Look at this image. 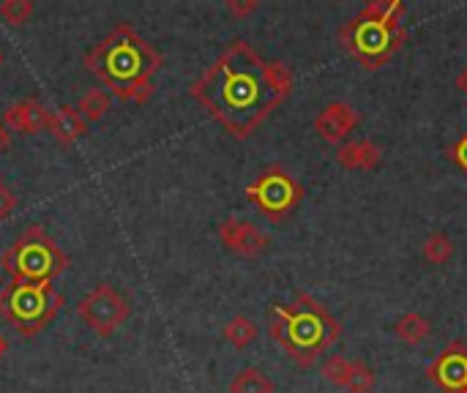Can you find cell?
<instances>
[{
  "label": "cell",
  "mask_w": 467,
  "mask_h": 393,
  "mask_svg": "<svg viewBox=\"0 0 467 393\" xmlns=\"http://www.w3.org/2000/svg\"><path fill=\"white\" fill-rule=\"evenodd\" d=\"M79 320L99 336L112 334L120 328L129 317V301L109 284H99L93 293H88L77 306Z\"/></svg>",
  "instance_id": "cell-8"
},
{
  "label": "cell",
  "mask_w": 467,
  "mask_h": 393,
  "mask_svg": "<svg viewBox=\"0 0 467 393\" xmlns=\"http://www.w3.org/2000/svg\"><path fill=\"white\" fill-rule=\"evenodd\" d=\"M3 350H5V342L0 339V356H3Z\"/></svg>",
  "instance_id": "cell-28"
},
{
  "label": "cell",
  "mask_w": 467,
  "mask_h": 393,
  "mask_svg": "<svg viewBox=\"0 0 467 393\" xmlns=\"http://www.w3.org/2000/svg\"><path fill=\"white\" fill-rule=\"evenodd\" d=\"M47 120H49V109L38 98H25L5 109L3 129L22 131V134H38V131H47Z\"/></svg>",
  "instance_id": "cell-11"
},
{
  "label": "cell",
  "mask_w": 467,
  "mask_h": 393,
  "mask_svg": "<svg viewBox=\"0 0 467 393\" xmlns=\"http://www.w3.org/2000/svg\"><path fill=\"white\" fill-rule=\"evenodd\" d=\"M5 145H8V131H5V129L0 126V150H3Z\"/></svg>",
  "instance_id": "cell-27"
},
{
  "label": "cell",
  "mask_w": 467,
  "mask_h": 393,
  "mask_svg": "<svg viewBox=\"0 0 467 393\" xmlns=\"http://www.w3.org/2000/svg\"><path fill=\"white\" fill-rule=\"evenodd\" d=\"M358 123H361V115H358L350 104L334 101V104H326V107L317 112V118H315V131H317L323 140H328V142H339V140H345Z\"/></svg>",
  "instance_id": "cell-10"
},
{
  "label": "cell",
  "mask_w": 467,
  "mask_h": 393,
  "mask_svg": "<svg viewBox=\"0 0 467 393\" xmlns=\"http://www.w3.org/2000/svg\"><path fill=\"white\" fill-rule=\"evenodd\" d=\"M271 336L287 350V356L296 364L312 367L315 358L323 353V347L334 345V339L339 336V326L317 301L301 295L296 309H285V306L274 309Z\"/></svg>",
  "instance_id": "cell-3"
},
{
  "label": "cell",
  "mask_w": 467,
  "mask_h": 393,
  "mask_svg": "<svg viewBox=\"0 0 467 393\" xmlns=\"http://www.w3.org/2000/svg\"><path fill=\"white\" fill-rule=\"evenodd\" d=\"M402 11H405L402 3H372L350 27H345L342 33V38L348 41L345 47L353 49L358 57H364L369 68H375L402 41V30H400Z\"/></svg>",
  "instance_id": "cell-5"
},
{
  "label": "cell",
  "mask_w": 467,
  "mask_h": 393,
  "mask_svg": "<svg viewBox=\"0 0 467 393\" xmlns=\"http://www.w3.org/2000/svg\"><path fill=\"white\" fill-rule=\"evenodd\" d=\"M219 241L241 257H257L268 249L271 238L257 224L230 216L219 224Z\"/></svg>",
  "instance_id": "cell-9"
},
{
  "label": "cell",
  "mask_w": 467,
  "mask_h": 393,
  "mask_svg": "<svg viewBox=\"0 0 467 393\" xmlns=\"http://www.w3.org/2000/svg\"><path fill=\"white\" fill-rule=\"evenodd\" d=\"M68 263V254L38 224L27 227L3 254V268L14 284H52Z\"/></svg>",
  "instance_id": "cell-4"
},
{
  "label": "cell",
  "mask_w": 467,
  "mask_h": 393,
  "mask_svg": "<svg viewBox=\"0 0 467 393\" xmlns=\"http://www.w3.org/2000/svg\"><path fill=\"white\" fill-rule=\"evenodd\" d=\"M107 109H109V96H107L101 88L88 90V93L79 98V104H77V112H79V118H82L85 123H93V120L104 118Z\"/></svg>",
  "instance_id": "cell-18"
},
{
  "label": "cell",
  "mask_w": 467,
  "mask_h": 393,
  "mask_svg": "<svg viewBox=\"0 0 467 393\" xmlns=\"http://www.w3.org/2000/svg\"><path fill=\"white\" fill-rule=\"evenodd\" d=\"M421 252H424L427 263H432V265H446V263L454 257V243H451V238H449L446 233H432V235H427Z\"/></svg>",
  "instance_id": "cell-19"
},
{
  "label": "cell",
  "mask_w": 467,
  "mask_h": 393,
  "mask_svg": "<svg viewBox=\"0 0 467 393\" xmlns=\"http://www.w3.org/2000/svg\"><path fill=\"white\" fill-rule=\"evenodd\" d=\"M348 393H372L375 391V372L364 361H350V372L345 380Z\"/></svg>",
  "instance_id": "cell-20"
},
{
  "label": "cell",
  "mask_w": 467,
  "mask_h": 393,
  "mask_svg": "<svg viewBox=\"0 0 467 393\" xmlns=\"http://www.w3.org/2000/svg\"><path fill=\"white\" fill-rule=\"evenodd\" d=\"M465 393H467V391H465Z\"/></svg>",
  "instance_id": "cell-30"
},
{
  "label": "cell",
  "mask_w": 467,
  "mask_h": 393,
  "mask_svg": "<svg viewBox=\"0 0 467 393\" xmlns=\"http://www.w3.org/2000/svg\"><path fill=\"white\" fill-rule=\"evenodd\" d=\"M435 383H441L446 391L465 393L467 391V353L460 350V345L449 353H443L432 369L427 372Z\"/></svg>",
  "instance_id": "cell-12"
},
{
  "label": "cell",
  "mask_w": 467,
  "mask_h": 393,
  "mask_svg": "<svg viewBox=\"0 0 467 393\" xmlns=\"http://www.w3.org/2000/svg\"><path fill=\"white\" fill-rule=\"evenodd\" d=\"M323 377L337 386V388H345V380H348V372H350V361L345 356H331L326 364H323Z\"/></svg>",
  "instance_id": "cell-22"
},
{
  "label": "cell",
  "mask_w": 467,
  "mask_h": 393,
  "mask_svg": "<svg viewBox=\"0 0 467 393\" xmlns=\"http://www.w3.org/2000/svg\"><path fill=\"white\" fill-rule=\"evenodd\" d=\"M430 331H432V323L419 312H408L397 320V336H400V342H405L410 347L421 345L430 336Z\"/></svg>",
  "instance_id": "cell-16"
},
{
  "label": "cell",
  "mask_w": 467,
  "mask_h": 393,
  "mask_svg": "<svg viewBox=\"0 0 467 393\" xmlns=\"http://www.w3.org/2000/svg\"><path fill=\"white\" fill-rule=\"evenodd\" d=\"M451 156L457 159V164H460L462 170H467V137H462V140H460V142L454 145Z\"/></svg>",
  "instance_id": "cell-25"
},
{
  "label": "cell",
  "mask_w": 467,
  "mask_h": 393,
  "mask_svg": "<svg viewBox=\"0 0 467 393\" xmlns=\"http://www.w3.org/2000/svg\"><path fill=\"white\" fill-rule=\"evenodd\" d=\"M85 66L112 96L145 104L153 93V74L161 68V55L131 25H118L85 55Z\"/></svg>",
  "instance_id": "cell-2"
},
{
  "label": "cell",
  "mask_w": 467,
  "mask_h": 393,
  "mask_svg": "<svg viewBox=\"0 0 467 393\" xmlns=\"http://www.w3.org/2000/svg\"><path fill=\"white\" fill-rule=\"evenodd\" d=\"M63 306V295L52 284H8L0 290V317L8 320L16 334H41Z\"/></svg>",
  "instance_id": "cell-6"
},
{
  "label": "cell",
  "mask_w": 467,
  "mask_h": 393,
  "mask_svg": "<svg viewBox=\"0 0 467 393\" xmlns=\"http://www.w3.org/2000/svg\"><path fill=\"white\" fill-rule=\"evenodd\" d=\"M0 66H3V52H0Z\"/></svg>",
  "instance_id": "cell-29"
},
{
  "label": "cell",
  "mask_w": 467,
  "mask_h": 393,
  "mask_svg": "<svg viewBox=\"0 0 467 393\" xmlns=\"http://www.w3.org/2000/svg\"><path fill=\"white\" fill-rule=\"evenodd\" d=\"M47 131H49L57 142L71 145V142H77V140L88 131V123L79 118L77 107H68V104H66V107H57L55 112H49Z\"/></svg>",
  "instance_id": "cell-14"
},
{
  "label": "cell",
  "mask_w": 467,
  "mask_h": 393,
  "mask_svg": "<svg viewBox=\"0 0 467 393\" xmlns=\"http://www.w3.org/2000/svg\"><path fill=\"white\" fill-rule=\"evenodd\" d=\"M230 393H276V386H274V380H271L263 369L246 367V369H241V372L233 377Z\"/></svg>",
  "instance_id": "cell-15"
},
{
  "label": "cell",
  "mask_w": 467,
  "mask_h": 393,
  "mask_svg": "<svg viewBox=\"0 0 467 393\" xmlns=\"http://www.w3.org/2000/svg\"><path fill=\"white\" fill-rule=\"evenodd\" d=\"M30 16H33V3L30 0H5V3H0V19L8 27L27 25Z\"/></svg>",
  "instance_id": "cell-21"
},
{
  "label": "cell",
  "mask_w": 467,
  "mask_h": 393,
  "mask_svg": "<svg viewBox=\"0 0 467 393\" xmlns=\"http://www.w3.org/2000/svg\"><path fill=\"white\" fill-rule=\"evenodd\" d=\"M257 8H260V3H257V0H227V11H230L233 16H238V19H244V16L254 14Z\"/></svg>",
  "instance_id": "cell-23"
},
{
  "label": "cell",
  "mask_w": 467,
  "mask_h": 393,
  "mask_svg": "<svg viewBox=\"0 0 467 393\" xmlns=\"http://www.w3.org/2000/svg\"><path fill=\"white\" fill-rule=\"evenodd\" d=\"M383 159V148L372 140H353L339 145L337 164L345 170H375Z\"/></svg>",
  "instance_id": "cell-13"
},
{
  "label": "cell",
  "mask_w": 467,
  "mask_h": 393,
  "mask_svg": "<svg viewBox=\"0 0 467 393\" xmlns=\"http://www.w3.org/2000/svg\"><path fill=\"white\" fill-rule=\"evenodd\" d=\"M14 208H16V197H14L11 189L0 181V222L8 219V216L14 213Z\"/></svg>",
  "instance_id": "cell-24"
},
{
  "label": "cell",
  "mask_w": 467,
  "mask_h": 393,
  "mask_svg": "<svg viewBox=\"0 0 467 393\" xmlns=\"http://www.w3.org/2000/svg\"><path fill=\"white\" fill-rule=\"evenodd\" d=\"M293 77L282 63H268L246 41H233L192 85V96L233 137H249L290 93Z\"/></svg>",
  "instance_id": "cell-1"
},
{
  "label": "cell",
  "mask_w": 467,
  "mask_h": 393,
  "mask_svg": "<svg viewBox=\"0 0 467 393\" xmlns=\"http://www.w3.org/2000/svg\"><path fill=\"white\" fill-rule=\"evenodd\" d=\"M246 197L274 222L285 219L301 200V186L282 170L271 167L265 170L254 183L246 186Z\"/></svg>",
  "instance_id": "cell-7"
},
{
  "label": "cell",
  "mask_w": 467,
  "mask_h": 393,
  "mask_svg": "<svg viewBox=\"0 0 467 393\" xmlns=\"http://www.w3.org/2000/svg\"><path fill=\"white\" fill-rule=\"evenodd\" d=\"M457 88H460V90L467 96V63H465V68L460 71V77H457Z\"/></svg>",
  "instance_id": "cell-26"
},
{
  "label": "cell",
  "mask_w": 467,
  "mask_h": 393,
  "mask_svg": "<svg viewBox=\"0 0 467 393\" xmlns=\"http://www.w3.org/2000/svg\"><path fill=\"white\" fill-rule=\"evenodd\" d=\"M222 336H224L235 350H246V347L257 339V323L249 320V317H244V315H238V317H233V320L224 326Z\"/></svg>",
  "instance_id": "cell-17"
}]
</instances>
